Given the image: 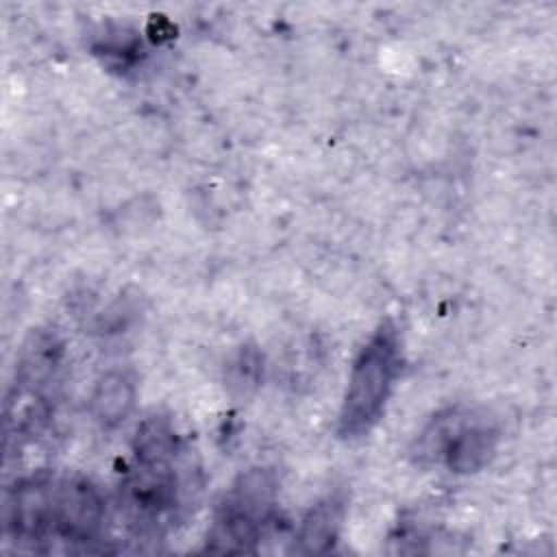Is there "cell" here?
I'll return each instance as SVG.
<instances>
[{"label":"cell","mask_w":557,"mask_h":557,"mask_svg":"<svg viewBox=\"0 0 557 557\" xmlns=\"http://www.w3.org/2000/svg\"><path fill=\"white\" fill-rule=\"evenodd\" d=\"M278 476L265 466L239 472L222 492L207 529V550L252 553L278 516Z\"/></svg>","instance_id":"6"},{"label":"cell","mask_w":557,"mask_h":557,"mask_svg":"<svg viewBox=\"0 0 557 557\" xmlns=\"http://www.w3.org/2000/svg\"><path fill=\"white\" fill-rule=\"evenodd\" d=\"M403 370V337L383 320L357 350L337 413V435L359 440L383 418Z\"/></svg>","instance_id":"4"},{"label":"cell","mask_w":557,"mask_h":557,"mask_svg":"<svg viewBox=\"0 0 557 557\" xmlns=\"http://www.w3.org/2000/svg\"><path fill=\"white\" fill-rule=\"evenodd\" d=\"M65 374V346L50 331L24 342L4 400V450H17L48 426Z\"/></svg>","instance_id":"3"},{"label":"cell","mask_w":557,"mask_h":557,"mask_svg":"<svg viewBox=\"0 0 557 557\" xmlns=\"http://www.w3.org/2000/svg\"><path fill=\"white\" fill-rule=\"evenodd\" d=\"M500 444V424L483 407L450 405L435 411L411 444V459L422 468L453 474L483 470Z\"/></svg>","instance_id":"5"},{"label":"cell","mask_w":557,"mask_h":557,"mask_svg":"<svg viewBox=\"0 0 557 557\" xmlns=\"http://www.w3.org/2000/svg\"><path fill=\"white\" fill-rule=\"evenodd\" d=\"M196 490L191 453L165 416L146 418L133 437L122 476V507L137 531H165L189 507Z\"/></svg>","instance_id":"2"},{"label":"cell","mask_w":557,"mask_h":557,"mask_svg":"<svg viewBox=\"0 0 557 557\" xmlns=\"http://www.w3.org/2000/svg\"><path fill=\"white\" fill-rule=\"evenodd\" d=\"M137 383L124 370L104 372L89 396V409L94 420L102 429H113L122 424L135 409Z\"/></svg>","instance_id":"8"},{"label":"cell","mask_w":557,"mask_h":557,"mask_svg":"<svg viewBox=\"0 0 557 557\" xmlns=\"http://www.w3.org/2000/svg\"><path fill=\"white\" fill-rule=\"evenodd\" d=\"M104 496L83 474L37 472L4 494L2 533L20 548H87L104 535Z\"/></svg>","instance_id":"1"},{"label":"cell","mask_w":557,"mask_h":557,"mask_svg":"<svg viewBox=\"0 0 557 557\" xmlns=\"http://www.w3.org/2000/svg\"><path fill=\"white\" fill-rule=\"evenodd\" d=\"M346 516V498L339 492L326 494L302 516L292 542L294 553H324L339 537Z\"/></svg>","instance_id":"7"}]
</instances>
